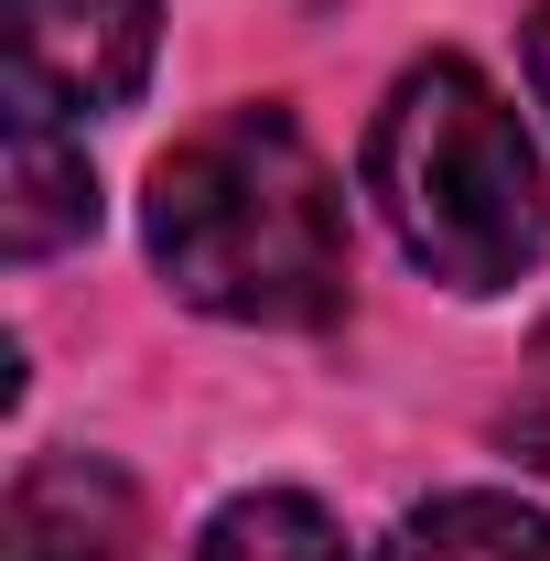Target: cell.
<instances>
[{
  "mask_svg": "<svg viewBox=\"0 0 550 561\" xmlns=\"http://www.w3.org/2000/svg\"><path fill=\"white\" fill-rule=\"evenodd\" d=\"M195 561H345V540H335V518H324L313 496L260 486V496H227L206 518Z\"/></svg>",
  "mask_w": 550,
  "mask_h": 561,
  "instance_id": "cell-7",
  "label": "cell"
},
{
  "mask_svg": "<svg viewBox=\"0 0 550 561\" xmlns=\"http://www.w3.org/2000/svg\"><path fill=\"white\" fill-rule=\"evenodd\" d=\"M389 561H550V518L496 496V486H454V496L400 518Z\"/></svg>",
  "mask_w": 550,
  "mask_h": 561,
  "instance_id": "cell-6",
  "label": "cell"
},
{
  "mask_svg": "<svg viewBox=\"0 0 550 561\" xmlns=\"http://www.w3.org/2000/svg\"><path fill=\"white\" fill-rule=\"evenodd\" d=\"M140 238L173 302H195L216 324L302 335L345 313V195L324 151L302 140V119L271 98L216 108L206 130H184L151 162Z\"/></svg>",
  "mask_w": 550,
  "mask_h": 561,
  "instance_id": "cell-1",
  "label": "cell"
},
{
  "mask_svg": "<svg viewBox=\"0 0 550 561\" xmlns=\"http://www.w3.org/2000/svg\"><path fill=\"white\" fill-rule=\"evenodd\" d=\"M529 443H550V313L529 335Z\"/></svg>",
  "mask_w": 550,
  "mask_h": 561,
  "instance_id": "cell-8",
  "label": "cell"
},
{
  "mask_svg": "<svg viewBox=\"0 0 550 561\" xmlns=\"http://www.w3.org/2000/svg\"><path fill=\"white\" fill-rule=\"evenodd\" d=\"M162 44V0H11V87L44 108H130Z\"/></svg>",
  "mask_w": 550,
  "mask_h": 561,
  "instance_id": "cell-3",
  "label": "cell"
},
{
  "mask_svg": "<svg viewBox=\"0 0 550 561\" xmlns=\"http://www.w3.org/2000/svg\"><path fill=\"white\" fill-rule=\"evenodd\" d=\"M529 87H540V108H550V0H540V22H529Z\"/></svg>",
  "mask_w": 550,
  "mask_h": 561,
  "instance_id": "cell-9",
  "label": "cell"
},
{
  "mask_svg": "<svg viewBox=\"0 0 550 561\" xmlns=\"http://www.w3.org/2000/svg\"><path fill=\"white\" fill-rule=\"evenodd\" d=\"M98 227V173L87 140L66 130V108L11 87V151H0V249L11 260H55Z\"/></svg>",
  "mask_w": 550,
  "mask_h": 561,
  "instance_id": "cell-5",
  "label": "cell"
},
{
  "mask_svg": "<svg viewBox=\"0 0 550 561\" xmlns=\"http://www.w3.org/2000/svg\"><path fill=\"white\" fill-rule=\"evenodd\" d=\"M367 195L389 216V238L411 249L443 291H507V280L540 271L550 249V184L540 151L518 130V108L485 87L465 55H421L378 119H367Z\"/></svg>",
  "mask_w": 550,
  "mask_h": 561,
  "instance_id": "cell-2",
  "label": "cell"
},
{
  "mask_svg": "<svg viewBox=\"0 0 550 561\" xmlns=\"http://www.w3.org/2000/svg\"><path fill=\"white\" fill-rule=\"evenodd\" d=\"M0 561H140V496L108 454H33L0 507Z\"/></svg>",
  "mask_w": 550,
  "mask_h": 561,
  "instance_id": "cell-4",
  "label": "cell"
}]
</instances>
